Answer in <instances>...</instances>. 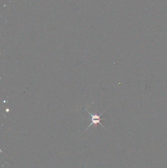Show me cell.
<instances>
[{"label":"cell","mask_w":167,"mask_h":168,"mask_svg":"<svg viewBox=\"0 0 167 168\" xmlns=\"http://www.w3.org/2000/svg\"><path fill=\"white\" fill-rule=\"evenodd\" d=\"M86 111L88 112V113L90 114V116H91V117H92V123L88 126V127L86 129V130H87V129H88L91 126H92L93 124H94V125H95V128H96L97 125L98 124H99L101 126H102L103 128H105V127H104L102 125V124L100 123V120H104V119H101V118H100L101 115H102V114L104 112V111L102 113H101L99 115H97L96 111H95V115H93V114H91V113L87 109H86Z\"/></svg>","instance_id":"cell-1"}]
</instances>
